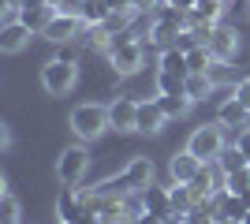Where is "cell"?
<instances>
[{"instance_id": "obj_1", "label": "cell", "mask_w": 250, "mask_h": 224, "mask_svg": "<svg viewBox=\"0 0 250 224\" xmlns=\"http://www.w3.org/2000/svg\"><path fill=\"white\" fill-rule=\"evenodd\" d=\"M104 56H108V67L116 75H138L142 64H146V41L135 30H124V34L112 38V45H108Z\"/></svg>"}, {"instance_id": "obj_2", "label": "cell", "mask_w": 250, "mask_h": 224, "mask_svg": "<svg viewBox=\"0 0 250 224\" xmlns=\"http://www.w3.org/2000/svg\"><path fill=\"white\" fill-rule=\"evenodd\" d=\"M79 82V60L75 56H52L42 64V86L49 97H63L71 94Z\"/></svg>"}, {"instance_id": "obj_3", "label": "cell", "mask_w": 250, "mask_h": 224, "mask_svg": "<svg viewBox=\"0 0 250 224\" xmlns=\"http://www.w3.org/2000/svg\"><path fill=\"white\" fill-rule=\"evenodd\" d=\"M108 127H112V123H108V105L86 101V105H79V108L71 112V131H75V139H79V142L101 139Z\"/></svg>"}, {"instance_id": "obj_4", "label": "cell", "mask_w": 250, "mask_h": 224, "mask_svg": "<svg viewBox=\"0 0 250 224\" xmlns=\"http://www.w3.org/2000/svg\"><path fill=\"white\" fill-rule=\"evenodd\" d=\"M224 131H228V127H220L217 120H213V123H202V127H194V131H190L187 149H190V153H194L198 161L213 164V161H217L220 153H224V146H228V142H224Z\"/></svg>"}, {"instance_id": "obj_5", "label": "cell", "mask_w": 250, "mask_h": 224, "mask_svg": "<svg viewBox=\"0 0 250 224\" xmlns=\"http://www.w3.org/2000/svg\"><path fill=\"white\" fill-rule=\"evenodd\" d=\"M86 172H90V149H86L83 142L60 149V157H56V176H60L63 187H75Z\"/></svg>"}, {"instance_id": "obj_6", "label": "cell", "mask_w": 250, "mask_h": 224, "mask_svg": "<svg viewBox=\"0 0 250 224\" xmlns=\"http://www.w3.org/2000/svg\"><path fill=\"white\" fill-rule=\"evenodd\" d=\"M217 123H220V127H228V131H235V135L250 127V108H247V101H243L235 90L217 101Z\"/></svg>"}, {"instance_id": "obj_7", "label": "cell", "mask_w": 250, "mask_h": 224, "mask_svg": "<svg viewBox=\"0 0 250 224\" xmlns=\"http://www.w3.org/2000/svg\"><path fill=\"white\" fill-rule=\"evenodd\" d=\"M86 34V22L79 19V15H63V11H56L49 19V26L42 30V38L45 41H52V45H67V41H75V38H83Z\"/></svg>"}, {"instance_id": "obj_8", "label": "cell", "mask_w": 250, "mask_h": 224, "mask_svg": "<svg viewBox=\"0 0 250 224\" xmlns=\"http://www.w3.org/2000/svg\"><path fill=\"white\" fill-rule=\"evenodd\" d=\"M209 49H213V56H217L220 64H231L235 60V53H239V30H231V26H224V22H217L213 30H209Z\"/></svg>"}, {"instance_id": "obj_9", "label": "cell", "mask_w": 250, "mask_h": 224, "mask_svg": "<svg viewBox=\"0 0 250 224\" xmlns=\"http://www.w3.org/2000/svg\"><path fill=\"white\" fill-rule=\"evenodd\" d=\"M30 38H34V30H30V26H26L22 19L4 22V26H0V53H8V56L22 53V49L30 45Z\"/></svg>"}, {"instance_id": "obj_10", "label": "cell", "mask_w": 250, "mask_h": 224, "mask_svg": "<svg viewBox=\"0 0 250 224\" xmlns=\"http://www.w3.org/2000/svg\"><path fill=\"white\" fill-rule=\"evenodd\" d=\"M127 180V187L131 191H142V187H149L153 183V176H157V168H153V157H146V153H135V157L127 161V168L120 172Z\"/></svg>"}, {"instance_id": "obj_11", "label": "cell", "mask_w": 250, "mask_h": 224, "mask_svg": "<svg viewBox=\"0 0 250 224\" xmlns=\"http://www.w3.org/2000/svg\"><path fill=\"white\" fill-rule=\"evenodd\" d=\"M165 123H168V116H165V108H161L157 97L138 101V123H135L138 135H157V131H165Z\"/></svg>"}, {"instance_id": "obj_12", "label": "cell", "mask_w": 250, "mask_h": 224, "mask_svg": "<svg viewBox=\"0 0 250 224\" xmlns=\"http://www.w3.org/2000/svg\"><path fill=\"white\" fill-rule=\"evenodd\" d=\"M86 213V194H79L75 187H63L60 198H56V221L63 224H79Z\"/></svg>"}, {"instance_id": "obj_13", "label": "cell", "mask_w": 250, "mask_h": 224, "mask_svg": "<svg viewBox=\"0 0 250 224\" xmlns=\"http://www.w3.org/2000/svg\"><path fill=\"white\" fill-rule=\"evenodd\" d=\"M202 164H206V161H198L187 146H183L179 153H172V161H168V180L172 183H190L194 176H198Z\"/></svg>"}, {"instance_id": "obj_14", "label": "cell", "mask_w": 250, "mask_h": 224, "mask_svg": "<svg viewBox=\"0 0 250 224\" xmlns=\"http://www.w3.org/2000/svg\"><path fill=\"white\" fill-rule=\"evenodd\" d=\"M108 123H112V131H135L138 101H135V97H116L112 105H108Z\"/></svg>"}, {"instance_id": "obj_15", "label": "cell", "mask_w": 250, "mask_h": 224, "mask_svg": "<svg viewBox=\"0 0 250 224\" xmlns=\"http://www.w3.org/2000/svg\"><path fill=\"white\" fill-rule=\"evenodd\" d=\"M52 15H56V8H49V0H22V8H19V19L26 22L34 34H42Z\"/></svg>"}, {"instance_id": "obj_16", "label": "cell", "mask_w": 250, "mask_h": 224, "mask_svg": "<svg viewBox=\"0 0 250 224\" xmlns=\"http://www.w3.org/2000/svg\"><path fill=\"white\" fill-rule=\"evenodd\" d=\"M157 71H165V75H179V79H187L190 67H187V53L183 49H161V56H157Z\"/></svg>"}, {"instance_id": "obj_17", "label": "cell", "mask_w": 250, "mask_h": 224, "mask_svg": "<svg viewBox=\"0 0 250 224\" xmlns=\"http://www.w3.org/2000/svg\"><path fill=\"white\" fill-rule=\"evenodd\" d=\"M220 15H224V4L220 0H198L194 8H190V26H217Z\"/></svg>"}, {"instance_id": "obj_18", "label": "cell", "mask_w": 250, "mask_h": 224, "mask_svg": "<svg viewBox=\"0 0 250 224\" xmlns=\"http://www.w3.org/2000/svg\"><path fill=\"white\" fill-rule=\"evenodd\" d=\"M157 101H161V108H165L168 120H183L190 112V105H194L190 94H157Z\"/></svg>"}, {"instance_id": "obj_19", "label": "cell", "mask_w": 250, "mask_h": 224, "mask_svg": "<svg viewBox=\"0 0 250 224\" xmlns=\"http://www.w3.org/2000/svg\"><path fill=\"white\" fill-rule=\"evenodd\" d=\"M172 187V213L176 217H187L194 205H198V198H194V191H190V183H168Z\"/></svg>"}, {"instance_id": "obj_20", "label": "cell", "mask_w": 250, "mask_h": 224, "mask_svg": "<svg viewBox=\"0 0 250 224\" xmlns=\"http://www.w3.org/2000/svg\"><path fill=\"white\" fill-rule=\"evenodd\" d=\"M213 90H217V82H213V75H209V71H190L187 75V94L194 97V101H206Z\"/></svg>"}, {"instance_id": "obj_21", "label": "cell", "mask_w": 250, "mask_h": 224, "mask_svg": "<svg viewBox=\"0 0 250 224\" xmlns=\"http://www.w3.org/2000/svg\"><path fill=\"white\" fill-rule=\"evenodd\" d=\"M213 164H217V168L224 172V176H228V172H239V168H247L250 161L243 157V149L235 146V142H231V146H224V153H220V157L213 161Z\"/></svg>"}, {"instance_id": "obj_22", "label": "cell", "mask_w": 250, "mask_h": 224, "mask_svg": "<svg viewBox=\"0 0 250 224\" xmlns=\"http://www.w3.org/2000/svg\"><path fill=\"white\" fill-rule=\"evenodd\" d=\"M213 64H217V56H213L209 45H198V49H190V53H187V67H190V71H213Z\"/></svg>"}, {"instance_id": "obj_23", "label": "cell", "mask_w": 250, "mask_h": 224, "mask_svg": "<svg viewBox=\"0 0 250 224\" xmlns=\"http://www.w3.org/2000/svg\"><path fill=\"white\" fill-rule=\"evenodd\" d=\"M0 224H22V205L11 191H4L0 198Z\"/></svg>"}, {"instance_id": "obj_24", "label": "cell", "mask_w": 250, "mask_h": 224, "mask_svg": "<svg viewBox=\"0 0 250 224\" xmlns=\"http://www.w3.org/2000/svg\"><path fill=\"white\" fill-rule=\"evenodd\" d=\"M108 4H104V0H86V8H83V22L86 26H97V22H104L108 19Z\"/></svg>"}, {"instance_id": "obj_25", "label": "cell", "mask_w": 250, "mask_h": 224, "mask_svg": "<svg viewBox=\"0 0 250 224\" xmlns=\"http://www.w3.org/2000/svg\"><path fill=\"white\" fill-rule=\"evenodd\" d=\"M157 94H187V79L157 71Z\"/></svg>"}, {"instance_id": "obj_26", "label": "cell", "mask_w": 250, "mask_h": 224, "mask_svg": "<svg viewBox=\"0 0 250 224\" xmlns=\"http://www.w3.org/2000/svg\"><path fill=\"white\" fill-rule=\"evenodd\" d=\"M224 191H231V194L250 191V164H247V168H239V172H228V176H224Z\"/></svg>"}, {"instance_id": "obj_27", "label": "cell", "mask_w": 250, "mask_h": 224, "mask_svg": "<svg viewBox=\"0 0 250 224\" xmlns=\"http://www.w3.org/2000/svg\"><path fill=\"white\" fill-rule=\"evenodd\" d=\"M217 221H220V217L209 209V202H198L187 217H183V224H217Z\"/></svg>"}, {"instance_id": "obj_28", "label": "cell", "mask_w": 250, "mask_h": 224, "mask_svg": "<svg viewBox=\"0 0 250 224\" xmlns=\"http://www.w3.org/2000/svg\"><path fill=\"white\" fill-rule=\"evenodd\" d=\"M83 8H86V0H63L60 4L63 15H79V19H83Z\"/></svg>"}, {"instance_id": "obj_29", "label": "cell", "mask_w": 250, "mask_h": 224, "mask_svg": "<svg viewBox=\"0 0 250 224\" xmlns=\"http://www.w3.org/2000/svg\"><path fill=\"white\" fill-rule=\"evenodd\" d=\"M235 94H239L243 101H247V108H250V75H243L239 82H235Z\"/></svg>"}, {"instance_id": "obj_30", "label": "cell", "mask_w": 250, "mask_h": 224, "mask_svg": "<svg viewBox=\"0 0 250 224\" xmlns=\"http://www.w3.org/2000/svg\"><path fill=\"white\" fill-rule=\"evenodd\" d=\"M235 146H239V149H243V157L250 161V127H247V131H239V135H235Z\"/></svg>"}, {"instance_id": "obj_31", "label": "cell", "mask_w": 250, "mask_h": 224, "mask_svg": "<svg viewBox=\"0 0 250 224\" xmlns=\"http://www.w3.org/2000/svg\"><path fill=\"white\" fill-rule=\"evenodd\" d=\"M168 8H179V11H187L190 15V8H194V4H198V0H165Z\"/></svg>"}, {"instance_id": "obj_32", "label": "cell", "mask_w": 250, "mask_h": 224, "mask_svg": "<svg viewBox=\"0 0 250 224\" xmlns=\"http://www.w3.org/2000/svg\"><path fill=\"white\" fill-rule=\"evenodd\" d=\"M131 224H165V221H161V217H153V213L146 209V213H142V217H135Z\"/></svg>"}, {"instance_id": "obj_33", "label": "cell", "mask_w": 250, "mask_h": 224, "mask_svg": "<svg viewBox=\"0 0 250 224\" xmlns=\"http://www.w3.org/2000/svg\"><path fill=\"white\" fill-rule=\"evenodd\" d=\"M112 11H124V8H135V0H104Z\"/></svg>"}, {"instance_id": "obj_34", "label": "cell", "mask_w": 250, "mask_h": 224, "mask_svg": "<svg viewBox=\"0 0 250 224\" xmlns=\"http://www.w3.org/2000/svg\"><path fill=\"white\" fill-rule=\"evenodd\" d=\"M157 4H161V0H135V8H138V11H153Z\"/></svg>"}, {"instance_id": "obj_35", "label": "cell", "mask_w": 250, "mask_h": 224, "mask_svg": "<svg viewBox=\"0 0 250 224\" xmlns=\"http://www.w3.org/2000/svg\"><path fill=\"white\" fill-rule=\"evenodd\" d=\"M0 142H4V149H11V142H15L11 139V127H0Z\"/></svg>"}, {"instance_id": "obj_36", "label": "cell", "mask_w": 250, "mask_h": 224, "mask_svg": "<svg viewBox=\"0 0 250 224\" xmlns=\"http://www.w3.org/2000/svg\"><path fill=\"white\" fill-rule=\"evenodd\" d=\"M217 224H243V221H235V217H220Z\"/></svg>"}, {"instance_id": "obj_37", "label": "cell", "mask_w": 250, "mask_h": 224, "mask_svg": "<svg viewBox=\"0 0 250 224\" xmlns=\"http://www.w3.org/2000/svg\"><path fill=\"white\" fill-rule=\"evenodd\" d=\"M60 4H63V0H49V8H56V11H60Z\"/></svg>"}, {"instance_id": "obj_38", "label": "cell", "mask_w": 250, "mask_h": 224, "mask_svg": "<svg viewBox=\"0 0 250 224\" xmlns=\"http://www.w3.org/2000/svg\"><path fill=\"white\" fill-rule=\"evenodd\" d=\"M243 202H247V209H250V191H243Z\"/></svg>"}, {"instance_id": "obj_39", "label": "cell", "mask_w": 250, "mask_h": 224, "mask_svg": "<svg viewBox=\"0 0 250 224\" xmlns=\"http://www.w3.org/2000/svg\"><path fill=\"white\" fill-rule=\"evenodd\" d=\"M243 224H250V209H247V217H243Z\"/></svg>"}, {"instance_id": "obj_40", "label": "cell", "mask_w": 250, "mask_h": 224, "mask_svg": "<svg viewBox=\"0 0 250 224\" xmlns=\"http://www.w3.org/2000/svg\"><path fill=\"white\" fill-rule=\"evenodd\" d=\"M60 224H63V221H60Z\"/></svg>"}]
</instances>
